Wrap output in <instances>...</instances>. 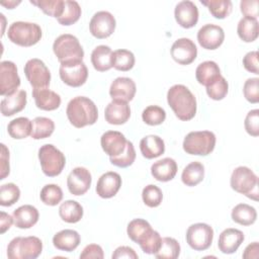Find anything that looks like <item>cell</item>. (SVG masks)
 Segmentation results:
<instances>
[{"label": "cell", "mask_w": 259, "mask_h": 259, "mask_svg": "<svg viewBox=\"0 0 259 259\" xmlns=\"http://www.w3.org/2000/svg\"><path fill=\"white\" fill-rule=\"evenodd\" d=\"M167 102L180 120L187 121L195 116L196 98L186 86L176 84L170 87L167 92Z\"/></svg>", "instance_id": "cell-1"}, {"label": "cell", "mask_w": 259, "mask_h": 259, "mask_svg": "<svg viewBox=\"0 0 259 259\" xmlns=\"http://www.w3.org/2000/svg\"><path fill=\"white\" fill-rule=\"evenodd\" d=\"M66 114L70 123L77 128L92 125L98 118L95 103L85 96H77L71 99L67 105Z\"/></svg>", "instance_id": "cell-2"}, {"label": "cell", "mask_w": 259, "mask_h": 259, "mask_svg": "<svg viewBox=\"0 0 259 259\" xmlns=\"http://www.w3.org/2000/svg\"><path fill=\"white\" fill-rule=\"evenodd\" d=\"M42 32L38 24L26 21H15L10 24L7 36L10 41L20 47H31L41 38Z\"/></svg>", "instance_id": "cell-3"}, {"label": "cell", "mask_w": 259, "mask_h": 259, "mask_svg": "<svg viewBox=\"0 0 259 259\" xmlns=\"http://www.w3.org/2000/svg\"><path fill=\"white\" fill-rule=\"evenodd\" d=\"M42 251V242L34 236L16 237L7 246L9 259H35Z\"/></svg>", "instance_id": "cell-4"}, {"label": "cell", "mask_w": 259, "mask_h": 259, "mask_svg": "<svg viewBox=\"0 0 259 259\" xmlns=\"http://www.w3.org/2000/svg\"><path fill=\"white\" fill-rule=\"evenodd\" d=\"M231 187L248 198L258 200V177L246 166L237 167L231 175Z\"/></svg>", "instance_id": "cell-5"}, {"label": "cell", "mask_w": 259, "mask_h": 259, "mask_svg": "<svg viewBox=\"0 0 259 259\" xmlns=\"http://www.w3.org/2000/svg\"><path fill=\"white\" fill-rule=\"evenodd\" d=\"M53 51L61 64L82 61L84 58V51L78 38L70 33L58 36L53 44Z\"/></svg>", "instance_id": "cell-6"}, {"label": "cell", "mask_w": 259, "mask_h": 259, "mask_svg": "<svg viewBox=\"0 0 259 259\" xmlns=\"http://www.w3.org/2000/svg\"><path fill=\"white\" fill-rule=\"evenodd\" d=\"M215 136L209 131H195L186 135L183 140V150L189 155L207 156L215 146Z\"/></svg>", "instance_id": "cell-7"}, {"label": "cell", "mask_w": 259, "mask_h": 259, "mask_svg": "<svg viewBox=\"0 0 259 259\" xmlns=\"http://www.w3.org/2000/svg\"><path fill=\"white\" fill-rule=\"evenodd\" d=\"M38 160L44 174L49 177L60 175L66 164L64 154L52 144H46L39 148Z\"/></svg>", "instance_id": "cell-8"}, {"label": "cell", "mask_w": 259, "mask_h": 259, "mask_svg": "<svg viewBox=\"0 0 259 259\" xmlns=\"http://www.w3.org/2000/svg\"><path fill=\"white\" fill-rule=\"evenodd\" d=\"M212 239L213 230L209 225L204 223L193 224L186 231V242L195 251L208 249L212 243Z\"/></svg>", "instance_id": "cell-9"}, {"label": "cell", "mask_w": 259, "mask_h": 259, "mask_svg": "<svg viewBox=\"0 0 259 259\" xmlns=\"http://www.w3.org/2000/svg\"><path fill=\"white\" fill-rule=\"evenodd\" d=\"M24 74L33 89L48 88L51 82V73L46 64L39 59H30L24 65Z\"/></svg>", "instance_id": "cell-10"}, {"label": "cell", "mask_w": 259, "mask_h": 259, "mask_svg": "<svg viewBox=\"0 0 259 259\" xmlns=\"http://www.w3.org/2000/svg\"><path fill=\"white\" fill-rule=\"evenodd\" d=\"M59 73L62 81L71 87H80L88 78V69L83 61L62 63Z\"/></svg>", "instance_id": "cell-11"}, {"label": "cell", "mask_w": 259, "mask_h": 259, "mask_svg": "<svg viewBox=\"0 0 259 259\" xmlns=\"http://www.w3.org/2000/svg\"><path fill=\"white\" fill-rule=\"evenodd\" d=\"M116 21L114 16L108 11L96 12L89 23L91 34L99 39L110 36L115 29Z\"/></svg>", "instance_id": "cell-12"}, {"label": "cell", "mask_w": 259, "mask_h": 259, "mask_svg": "<svg viewBox=\"0 0 259 259\" xmlns=\"http://www.w3.org/2000/svg\"><path fill=\"white\" fill-rule=\"evenodd\" d=\"M20 86V78L16 65L11 61L0 63V94L7 96L17 91Z\"/></svg>", "instance_id": "cell-13"}, {"label": "cell", "mask_w": 259, "mask_h": 259, "mask_svg": "<svg viewBox=\"0 0 259 259\" xmlns=\"http://www.w3.org/2000/svg\"><path fill=\"white\" fill-rule=\"evenodd\" d=\"M170 54L176 63L180 65H189L196 59L197 49L190 38L181 37L173 42L170 49Z\"/></svg>", "instance_id": "cell-14"}, {"label": "cell", "mask_w": 259, "mask_h": 259, "mask_svg": "<svg viewBox=\"0 0 259 259\" xmlns=\"http://www.w3.org/2000/svg\"><path fill=\"white\" fill-rule=\"evenodd\" d=\"M225 39L224 29L220 25L205 24L197 32V40L201 48L205 50H215L222 46Z\"/></svg>", "instance_id": "cell-15"}, {"label": "cell", "mask_w": 259, "mask_h": 259, "mask_svg": "<svg viewBox=\"0 0 259 259\" xmlns=\"http://www.w3.org/2000/svg\"><path fill=\"white\" fill-rule=\"evenodd\" d=\"M91 182V173L84 167L74 168L67 178V186L70 193L77 196L85 194L90 188Z\"/></svg>", "instance_id": "cell-16"}, {"label": "cell", "mask_w": 259, "mask_h": 259, "mask_svg": "<svg viewBox=\"0 0 259 259\" xmlns=\"http://www.w3.org/2000/svg\"><path fill=\"white\" fill-rule=\"evenodd\" d=\"M176 22L183 28H191L198 21V8L189 0L180 1L174 9Z\"/></svg>", "instance_id": "cell-17"}, {"label": "cell", "mask_w": 259, "mask_h": 259, "mask_svg": "<svg viewBox=\"0 0 259 259\" xmlns=\"http://www.w3.org/2000/svg\"><path fill=\"white\" fill-rule=\"evenodd\" d=\"M137 87L133 79L127 77H118L110 85L109 95L112 100L128 102L134 99Z\"/></svg>", "instance_id": "cell-18"}, {"label": "cell", "mask_w": 259, "mask_h": 259, "mask_svg": "<svg viewBox=\"0 0 259 259\" xmlns=\"http://www.w3.org/2000/svg\"><path fill=\"white\" fill-rule=\"evenodd\" d=\"M127 140L117 131H107L100 139L101 148L109 157H115L121 154L126 147Z\"/></svg>", "instance_id": "cell-19"}, {"label": "cell", "mask_w": 259, "mask_h": 259, "mask_svg": "<svg viewBox=\"0 0 259 259\" xmlns=\"http://www.w3.org/2000/svg\"><path fill=\"white\" fill-rule=\"evenodd\" d=\"M121 186V177L118 173L109 171L102 174L96 184V193L101 198H111Z\"/></svg>", "instance_id": "cell-20"}, {"label": "cell", "mask_w": 259, "mask_h": 259, "mask_svg": "<svg viewBox=\"0 0 259 259\" xmlns=\"http://www.w3.org/2000/svg\"><path fill=\"white\" fill-rule=\"evenodd\" d=\"M105 120L110 124H123L131 117V108L127 102L112 100L107 104L104 110Z\"/></svg>", "instance_id": "cell-21"}, {"label": "cell", "mask_w": 259, "mask_h": 259, "mask_svg": "<svg viewBox=\"0 0 259 259\" xmlns=\"http://www.w3.org/2000/svg\"><path fill=\"white\" fill-rule=\"evenodd\" d=\"M244 239L242 231L233 228L226 229L220 234L218 241L219 250L224 254H233L241 246Z\"/></svg>", "instance_id": "cell-22"}, {"label": "cell", "mask_w": 259, "mask_h": 259, "mask_svg": "<svg viewBox=\"0 0 259 259\" xmlns=\"http://www.w3.org/2000/svg\"><path fill=\"white\" fill-rule=\"evenodd\" d=\"M176 173L177 163L174 159L169 157L158 160L151 166L152 176L160 182H167L172 180Z\"/></svg>", "instance_id": "cell-23"}, {"label": "cell", "mask_w": 259, "mask_h": 259, "mask_svg": "<svg viewBox=\"0 0 259 259\" xmlns=\"http://www.w3.org/2000/svg\"><path fill=\"white\" fill-rule=\"evenodd\" d=\"M26 96L25 90H17L13 94L5 96L0 104L2 115L11 116L23 110L26 105Z\"/></svg>", "instance_id": "cell-24"}, {"label": "cell", "mask_w": 259, "mask_h": 259, "mask_svg": "<svg viewBox=\"0 0 259 259\" xmlns=\"http://www.w3.org/2000/svg\"><path fill=\"white\" fill-rule=\"evenodd\" d=\"M32 97L37 108L46 111L55 110L61 105V97L55 91L48 88L33 89Z\"/></svg>", "instance_id": "cell-25"}, {"label": "cell", "mask_w": 259, "mask_h": 259, "mask_svg": "<svg viewBox=\"0 0 259 259\" xmlns=\"http://www.w3.org/2000/svg\"><path fill=\"white\" fill-rule=\"evenodd\" d=\"M14 225L18 229H29L33 227L39 218L38 210L36 207L30 204H24L17 207L13 211Z\"/></svg>", "instance_id": "cell-26"}, {"label": "cell", "mask_w": 259, "mask_h": 259, "mask_svg": "<svg viewBox=\"0 0 259 259\" xmlns=\"http://www.w3.org/2000/svg\"><path fill=\"white\" fill-rule=\"evenodd\" d=\"M80 241L81 238L79 233L70 229L62 230L53 237V245L57 249L66 252L74 251L79 246Z\"/></svg>", "instance_id": "cell-27"}, {"label": "cell", "mask_w": 259, "mask_h": 259, "mask_svg": "<svg viewBox=\"0 0 259 259\" xmlns=\"http://www.w3.org/2000/svg\"><path fill=\"white\" fill-rule=\"evenodd\" d=\"M140 150L146 159H154L164 154L165 143L159 136L149 135L141 140Z\"/></svg>", "instance_id": "cell-28"}, {"label": "cell", "mask_w": 259, "mask_h": 259, "mask_svg": "<svg viewBox=\"0 0 259 259\" xmlns=\"http://www.w3.org/2000/svg\"><path fill=\"white\" fill-rule=\"evenodd\" d=\"M113 52L108 46L100 45L91 53V63L93 68L98 72H105L112 68Z\"/></svg>", "instance_id": "cell-29"}, {"label": "cell", "mask_w": 259, "mask_h": 259, "mask_svg": "<svg viewBox=\"0 0 259 259\" xmlns=\"http://www.w3.org/2000/svg\"><path fill=\"white\" fill-rule=\"evenodd\" d=\"M221 76L219 65L213 61H205L200 63L195 70V77L199 84L208 86Z\"/></svg>", "instance_id": "cell-30"}, {"label": "cell", "mask_w": 259, "mask_h": 259, "mask_svg": "<svg viewBox=\"0 0 259 259\" xmlns=\"http://www.w3.org/2000/svg\"><path fill=\"white\" fill-rule=\"evenodd\" d=\"M153 229L151 225L143 219H135L131 221L126 228V233L128 238L139 245L143 243L146 238L152 233Z\"/></svg>", "instance_id": "cell-31"}, {"label": "cell", "mask_w": 259, "mask_h": 259, "mask_svg": "<svg viewBox=\"0 0 259 259\" xmlns=\"http://www.w3.org/2000/svg\"><path fill=\"white\" fill-rule=\"evenodd\" d=\"M59 214L61 219L69 224L78 223L83 217V207L76 200H66L61 203L59 207Z\"/></svg>", "instance_id": "cell-32"}, {"label": "cell", "mask_w": 259, "mask_h": 259, "mask_svg": "<svg viewBox=\"0 0 259 259\" xmlns=\"http://www.w3.org/2000/svg\"><path fill=\"white\" fill-rule=\"evenodd\" d=\"M231 217L232 220L239 225L251 226L256 222L257 211L253 206L247 203H239L232 209Z\"/></svg>", "instance_id": "cell-33"}, {"label": "cell", "mask_w": 259, "mask_h": 259, "mask_svg": "<svg viewBox=\"0 0 259 259\" xmlns=\"http://www.w3.org/2000/svg\"><path fill=\"white\" fill-rule=\"evenodd\" d=\"M204 178V166L197 161L189 163L182 171L181 180L186 186H195Z\"/></svg>", "instance_id": "cell-34"}, {"label": "cell", "mask_w": 259, "mask_h": 259, "mask_svg": "<svg viewBox=\"0 0 259 259\" xmlns=\"http://www.w3.org/2000/svg\"><path fill=\"white\" fill-rule=\"evenodd\" d=\"M32 121L27 117H17L12 119L7 125L9 136L15 140H22L31 135Z\"/></svg>", "instance_id": "cell-35"}, {"label": "cell", "mask_w": 259, "mask_h": 259, "mask_svg": "<svg viewBox=\"0 0 259 259\" xmlns=\"http://www.w3.org/2000/svg\"><path fill=\"white\" fill-rule=\"evenodd\" d=\"M237 32L239 37L245 42H252L256 40L259 33L257 19L243 17L238 23Z\"/></svg>", "instance_id": "cell-36"}, {"label": "cell", "mask_w": 259, "mask_h": 259, "mask_svg": "<svg viewBox=\"0 0 259 259\" xmlns=\"http://www.w3.org/2000/svg\"><path fill=\"white\" fill-rule=\"evenodd\" d=\"M55 131L54 121L45 116H37L32 120V130L30 137L33 140H41L49 138Z\"/></svg>", "instance_id": "cell-37"}, {"label": "cell", "mask_w": 259, "mask_h": 259, "mask_svg": "<svg viewBox=\"0 0 259 259\" xmlns=\"http://www.w3.org/2000/svg\"><path fill=\"white\" fill-rule=\"evenodd\" d=\"M135 56L128 50L120 49L112 54V67L117 71H130L135 66Z\"/></svg>", "instance_id": "cell-38"}, {"label": "cell", "mask_w": 259, "mask_h": 259, "mask_svg": "<svg viewBox=\"0 0 259 259\" xmlns=\"http://www.w3.org/2000/svg\"><path fill=\"white\" fill-rule=\"evenodd\" d=\"M202 5L208 8L210 14L218 19H224L230 15L233 9V3L230 0H207L200 1Z\"/></svg>", "instance_id": "cell-39"}, {"label": "cell", "mask_w": 259, "mask_h": 259, "mask_svg": "<svg viewBox=\"0 0 259 259\" xmlns=\"http://www.w3.org/2000/svg\"><path fill=\"white\" fill-rule=\"evenodd\" d=\"M81 16V7L74 0H65L63 14L57 19L62 25H72L79 20Z\"/></svg>", "instance_id": "cell-40"}, {"label": "cell", "mask_w": 259, "mask_h": 259, "mask_svg": "<svg viewBox=\"0 0 259 259\" xmlns=\"http://www.w3.org/2000/svg\"><path fill=\"white\" fill-rule=\"evenodd\" d=\"M180 254V245L174 238L165 237L161 240V246L155 256L158 259H175Z\"/></svg>", "instance_id": "cell-41"}, {"label": "cell", "mask_w": 259, "mask_h": 259, "mask_svg": "<svg viewBox=\"0 0 259 259\" xmlns=\"http://www.w3.org/2000/svg\"><path fill=\"white\" fill-rule=\"evenodd\" d=\"M30 3L37 6L45 14L57 19L63 14L65 5L64 0H38L30 1Z\"/></svg>", "instance_id": "cell-42"}, {"label": "cell", "mask_w": 259, "mask_h": 259, "mask_svg": "<svg viewBox=\"0 0 259 259\" xmlns=\"http://www.w3.org/2000/svg\"><path fill=\"white\" fill-rule=\"evenodd\" d=\"M39 197L45 204L55 206L63 199V191L57 184H47L41 188Z\"/></svg>", "instance_id": "cell-43"}, {"label": "cell", "mask_w": 259, "mask_h": 259, "mask_svg": "<svg viewBox=\"0 0 259 259\" xmlns=\"http://www.w3.org/2000/svg\"><path fill=\"white\" fill-rule=\"evenodd\" d=\"M142 118L148 125H159L166 119V111L158 105H149L143 110Z\"/></svg>", "instance_id": "cell-44"}, {"label": "cell", "mask_w": 259, "mask_h": 259, "mask_svg": "<svg viewBox=\"0 0 259 259\" xmlns=\"http://www.w3.org/2000/svg\"><path fill=\"white\" fill-rule=\"evenodd\" d=\"M20 197V189L14 183H6L0 187V204L2 206L13 205Z\"/></svg>", "instance_id": "cell-45"}, {"label": "cell", "mask_w": 259, "mask_h": 259, "mask_svg": "<svg viewBox=\"0 0 259 259\" xmlns=\"http://www.w3.org/2000/svg\"><path fill=\"white\" fill-rule=\"evenodd\" d=\"M110 163L119 168H126L131 166L136 160V151L132 142L127 141L124 151L115 157H109Z\"/></svg>", "instance_id": "cell-46"}, {"label": "cell", "mask_w": 259, "mask_h": 259, "mask_svg": "<svg viewBox=\"0 0 259 259\" xmlns=\"http://www.w3.org/2000/svg\"><path fill=\"white\" fill-rule=\"evenodd\" d=\"M142 198L144 203L149 207H157L161 204L163 199L162 190L154 184H149L144 187L142 191Z\"/></svg>", "instance_id": "cell-47"}, {"label": "cell", "mask_w": 259, "mask_h": 259, "mask_svg": "<svg viewBox=\"0 0 259 259\" xmlns=\"http://www.w3.org/2000/svg\"><path fill=\"white\" fill-rule=\"evenodd\" d=\"M229 91V84L225 77L222 75L210 85L206 86V93L208 97L212 100H222L224 99Z\"/></svg>", "instance_id": "cell-48"}, {"label": "cell", "mask_w": 259, "mask_h": 259, "mask_svg": "<svg viewBox=\"0 0 259 259\" xmlns=\"http://www.w3.org/2000/svg\"><path fill=\"white\" fill-rule=\"evenodd\" d=\"M243 93L247 101L250 103L259 102V79L249 78L245 81L243 86Z\"/></svg>", "instance_id": "cell-49"}, {"label": "cell", "mask_w": 259, "mask_h": 259, "mask_svg": "<svg viewBox=\"0 0 259 259\" xmlns=\"http://www.w3.org/2000/svg\"><path fill=\"white\" fill-rule=\"evenodd\" d=\"M161 236L157 231H152V233L146 238V240L140 244L141 249L146 254H156L161 246Z\"/></svg>", "instance_id": "cell-50"}, {"label": "cell", "mask_w": 259, "mask_h": 259, "mask_svg": "<svg viewBox=\"0 0 259 259\" xmlns=\"http://www.w3.org/2000/svg\"><path fill=\"white\" fill-rule=\"evenodd\" d=\"M244 126L250 136H259V109H252L247 113Z\"/></svg>", "instance_id": "cell-51"}, {"label": "cell", "mask_w": 259, "mask_h": 259, "mask_svg": "<svg viewBox=\"0 0 259 259\" xmlns=\"http://www.w3.org/2000/svg\"><path fill=\"white\" fill-rule=\"evenodd\" d=\"M258 0H243L240 2L242 14L247 18L257 19L258 16Z\"/></svg>", "instance_id": "cell-52"}, {"label": "cell", "mask_w": 259, "mask_h": 259, "mask_svg": "<svg viewBox=\"0 0 259 259\" xmlns=\"http://www.w3.org/2000/svg\"><path fill=\"white\" fill-rule=\"evenodd\" d=\"M258 52L252 51L245 55L243 58V66L248 71L255 75L259 74V63H258Z\"/></svg>", "instance_id": "cell-53"}, {"label": "cell", "mask_w": 259, "mask_h": 259, "mask_svg": "<svg viewBox=\"0 0 259 259\" xmlns=\"http://www.w3.org/2000/svg\"><path fill=\"white\" fill-rule=\"evenodd\" d=\"M104 257L103 250L101 246L97 244H90L87 245L82 253L80 254L81 259H91V258H97V259H102Z\"/></svg>", "instance_id": "cell-54"}, {"label": "cell", "mask_w": 259, "mask_h": 259, "mask_svg": "<svg viewBox=\"0 0 259 259\" xmlns=\"http://www.w3.org/2000/svg\"><path fill=\"white\" fill-rule=\"evenodd\" d=\"M0 161H1L0 179L3 180V179H5L6 176L9 175V172H10V167H9V151H8V149L6 148V146L4 144H1Z\"/></svg>", "instance_id": "cell-55"}, {"label": "cell", "mask_w": 259, "mask_h": 259, "mask_svg": "<svg viewBox=\"0 0 259 259\" xmlns=\"http://www.w3.org/2000/svg\"><path fill=\"white\" fill-rule=\"evenodd\" d=\"M112 259H119V258H130V259H138V254L136 251L127 246H120L116 248L112 254Z\"/></svg>", "instance_id": "cell-56"}, {"label": "cell", "mask_w": 259, "mask_h": 259, "mask_svg": "<svg viewBox=\"0 0 259 259\" xmlns=\"http://www.w3.org/2000/svg\"><path fill=\"white\" fill-rule=\"evenodd\" d=\"M13 223H14L13 217H11L10 214H8V213H6V212H4V211H1V213H0V229H1V234H4L7 230H9Z\"/></svg>", "instance_id": "cell-57"}, {"label": "cell", "mask_w": 259, "mask_h": 259, "mask_svg": "<svg viewBox=\"0 0 259 259\" xmlns=\"http://www.w3.org/2000/svg\"><path fill=\"white\" fill-rule=\"evenodd\" d=\"M258 251H259V244L258 242H253L249 244L243 253V258L251 259V258H258Z\"/></svg>", "instance_id": "cell-58"}, {"label": "cell", "mask_w": 259, "mask_h": 259, "mask_svg": "<svg viewBox=\"0 0 259 259\" xmlns=\"http://www.w3.org/2000/svg\"><path fill=\"white\" fill-rule=\"evenodd\" d=\"M2 6H5L8 9H13L15 6L20 4V1H8V2H1Z\"/></svg>", "instance_id": "cell-59"}]
</instances>
